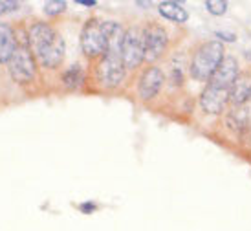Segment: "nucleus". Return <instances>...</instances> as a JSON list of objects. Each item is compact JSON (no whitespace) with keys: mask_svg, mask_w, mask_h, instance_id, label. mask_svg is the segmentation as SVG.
Listing matches in <instances>:
<instances>
[{"mask_svg":"<svg viewBox=\"0 0 251 231\" xmlns=\"http://www.w3.org/2000/svg\"><path fill=\"white\" fill-rule=\"evenodd\" d=\"M81 48L88 57H98L106 51V41L103 28L98 21H88L81 33Z\"/></svg>","mask_w":251,"mask_h":231,"instance_id":"nucleus-6","label":"nucleus"},{"mask_svg":"<svg viewBox=\"0 0 251 231\" xmlns=\"http://www.w3.org/2000/svg\"><path fill=\"white\" fill-rule=\"evenodd\" d=\"M167 46V33L158 24H151L143 29V48L147 61H156Z\"/></svg>","mask_w":251,"mask_h":231,"instance_id":"nucleus-7","label":"nucleus"},{"mask_svg":"<svg viewBox=\"0 0 251 231\" xmlns=\"http://www.w3.org/2000/svg\"><path fill=\"white\" fill-rule=\"evenodd\" d=\"M81 209L83 211H94L96 209V205H94V204H83V205H81Z\"/></svg>","mask_w":251,"mask_h":231,"instance_id":"nucleus-21","label":"nucleus"},{"mask_svg":"<svg viewBox=\"0 0 251 231\" xmlns=\"http://www.w3.org/2000/svg\"><path fill=\"white\" fill-rule=\"evenodd\" d=\"M205 7H207V11L211 15H224L227 11V2H222V0H207Z\"/></svg>","mask_w":251,"mask_h":231,"instance_id":"nucleus-18","label":"nucleus"},{"mask_svg":"<svg viewBox=\"0 0 251 231\" xmlns=\"http://www.w3.org/2000/svg\"><path fill=\"white\" fill-rule=\"evenodd\" d=\"M79 4H81V6L90 7V6H96V0H79Z\"/></svg>","mask_w":251,"mask_h":231,"instance_id":"nucleus-20","label":"nucleus"},{"mask_svg":"<svg viewBox=\"0 0 251 231\" xmlns=\"http://www.w3.org/2000/svg\"><path fill=\"white\" fill-rule=\"evenodd\" d=\"M29 46L35 57L41 61L42 66L46 68H55L63 63L64 59V41L59 37L55 29L44 24L37 22L29 29Z\"/></svg>","mask_w":251,"mask_h":231,"instance_id":"nucleus-1","label":"nucleus"},{"mask_svg":"<svg viewBox=\"0 0 251 231\" xmlns=\"http://www.w3.org/2000/svg\"><path fill=\"white\" fill-rule=\"evenodd\" d=\"M251 98V77L238 76L237 81L231 84L229 88V101L235 106H242Z\"/></svg>","mask_w":251,"mask_h":231,"instance_id":"nucleus-12","label":"nucleus"},{"mask_svg":"<svg viewBox=\"0 0 251 231\" xmlns=\"http://www.w3.org/2000/svg\"><path fill=\"white\" fill-rule=\"evenodd\" d=\"M227 125L235 130H240L248 125V110L244 106H235L227 116Z\"/></svg>","mask_w":251,"mask_h":231,"instance_id":"nucleus-15","label":"nucleus"},{"mask_svg":"<svg viewBox=\"0 0 251 231\" xmlns=\"http://www.w3.org/2000/svg\"><path fill=\"white\" fill-rule=\"evenodd\" d=\"M216 37L222 39V41H227V42H233L235 39H237L235 33H227V31H216Z\"/></svg>","mask_w":251,"mask_h":231,"instance_id":"nucleus-19","label":"nucleus"},{"mask_svg":"<svg viewBox=\"0 0 251 231\" xmlns=\"http://www.w3.org/2000/svg\"><path fill=\"white\" fill-rule=\"evenodd\" d=\"M227 101H229V90H220V88L207 86L203 90L202 98H200V105H202L205 112L220 114L226 108Z\"/></svg>","mask_w":251,"mask_h":231,"instance_id":"nucleus-9","label":"nucleus"},{"mask_svg":"<svg viewBox=\"0 0 251 231\" xmlns=\"http://www.w3.org/2000/svg\"><path fill=\"white\" fill-rule=\"evenodd\" d=\"M145 59V48H143V33L138 29H126L121 44V61L125 64V70H132Z\"/></svg>","mask_w":251,"mask_h":231,"instance_id":"nucleus-3","label":"nucleus"},{"mask_svg":"<svg viewBox=\"0 0 251 231\" xmlns=\"http://www.w3.org/2000/svg\"><path fill=\"white\" fill-rule=\"evenodd\" d=\"M63 81L66 88H77L79 84L83 83V70H81V66H70L68 70L64 72Z\"/></svg>","mask_w":251,"mask_h":231,"instance_id":"nucleus-16","label":"nucleus"},{"mask_svg":"<svg viewBox=\"0 0 251 231\" xmlns=\"http://www.w3.org/2000/svg\"><path fill=\"white\" fill-rule=\"evenodd\" d=\"M163 84V72L160 68H149L140 79V98L152 99Z\"/></svg>","mask_w":251,"mask_h":231,"instance_id":"nucleus-10","label":"nucleus"},{"mask_svg":"<svg viewBox=\"0 0 251 231\" xmlns=\"http://www.w3.org/2000/svg\"><path fill=\"white\" fill-rule=\"evenodd\" d=\"M9 74L17 83H28L35 76V63L28 46H17L13 57L7 63Z\"/></svg>","mask_w":251,"mask_h":231,"instance_id":"nucleus-4","label":"nucleus"},{"mask_svg":"<svg viewBox=\"0 0 251 231\" xmlns=\"http://www.w3.org/2000/svg\"><path fill=\"white\" fill-rule=\"evenodd\" d=\"M123 77H125V64L121 61V55L105 53V59L98 66L99 83L106 88H114L123 81Z\"/></svg>","mask_w":251,"mask_h":231,"instance_id":"nucleus-5","label":"nucleus"},{"mask_svg":"<svg viewBox=\"0 0 251 231\" xmlns=\"http://www.w3.org/2000/svg\"><path fill=\"white\" fill-rule=\"evenodd\" d=\"M101 28H103V35L106 41V53L121 55V44H123V37H125L123 28L118 22H103Z\"/></svg>","mask_w":251,"mask_h":231,"instance_id":"nucleus-11","label":"nucleus"},{"mask_svg":"<svg viewBox=\"0 0 251 231\" xmlns=\"http://www.w3.org/2000/svg\"><path fill=\"white\" fill-rule=\"evenodd\" d=\"M238 77V64L237 59L233 57H226L220 66L216 68L213 77L209 79V86L213 88H220V90H229L231 84L237 81Z\"/></svg>","mask_w":251,"mask_h":231,"instance_id":"nucleus-8","label":"nucleus"},{"mask_svg":"<svg viewBox=\"0 0 251 231\" xmlns=\"http://www.w3.org/2000/svg\"><path fill=\"white\" fill-rule=\"evenodd\" d=\"M224 61V46L222 42H205L195 51L193 63H191V76L198 81H207L213 77L216 68Z\"/></svg>","mask_w":251,"mask_h":231,"instance_id":"nucleus-2","label":"nucleus"},{"mask_svg":"<svg viewBox=\"0 0 251 231\" xmlns=\"http://www.w3.org/2000/svg\"><path fill=\"white\" fill-rule=\"evenodd\" d=\"M15 50H17V41L13 29L7 24H0V63H9Z\"/></svg>","mask_w":251,"mask_h":231,"instance_id":"nucleus-13","label":"nucleus"},{"mask_svg":"<svg viewBox=\"0 0 251 231\" xmlns=\"http://www.w3.org/2000/svg\"><path fill=\"white\" fill-rule=\"evenodd\" d=\"M64 9H66V2H63V0H50L44 4V13L46 15H59L63 13Z\"/></svg>","mask_w":251,"mask_h":231,"instance_id":"nucleus-17","label":"nucleus"},{"mask_svg":"<svg viewBox=\"0 0 251 231\" xmlns=\"http://www.w3.org/2000/svg\"><path fill=\"white\" fill-rule=\"evenodd\" d=\"M160 13L163 15L165 19H169V21H173V22H178V24H181V22H185L189 19L187 11H185L180 4H176V2H161Z\"/></svg>","mask_w":251,"mask_h":231,"instance_id":"nucleus-14","label":"nucleus"}]
</instances>
